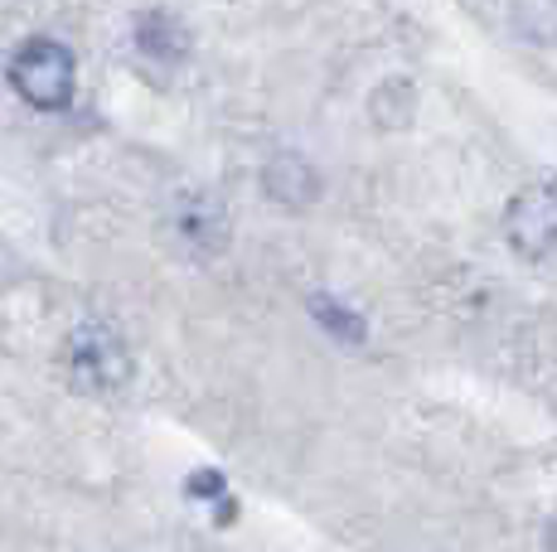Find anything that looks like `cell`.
Instances as JSON below:
<instances>
[{"instance_id":"obj_7","label":"cell","mask_w":557,"mask_h":552,"mask_svg":"<svg viewBox=\"0 0 557 552\" xmlns=\"http://www.w3.org/2000/svg\"><path fill=\"white\" fill-rule=\"evenodd\" d=\"M189 494H195V499H223V475L219 471L189 475Z\"/></svg>"},{"instance_id":"obj_3","label":"cell","mask_w":557,"mask_h":552,"mask_svg":"<svg viewBox=\"0 0 557 552\" xmlns=\"http://www.w3.org/2000/svg\"><path fill=\"white\" fill-rule=\"evenodd\" d=\"M505 233L519 258H529V262L553 258L557 252V185L553 179H539V185L519 189L509 199Z\"/></svg>"},{"instance_id":"obj_5","label":"cell","mask_w":557,"mask_h":552,"mask_svg":"<svg viewBox=\"0 0 557 552\" xmlns=\"http://www.w3.org/2000/svg\"><path fill=\"white\" fill-rule=\"evenodd\" d=\"M136 45L156 59H185V35H180V25L170 15H160V10L141 15V25H136Z\"/></svg>"},{"instance_id":"obj_6","label":"cell","mask_w":557,"mask_h":552,"mask_svg":"<svg viewBox=\"0 0 557 552\" xmlns=\"http://www.w3.org/2000/svg\"><path fill=\"white\" fill-rule=\"evenodd\" d=\"M310 305H315V315H320V321H325V330L345 335L349 344H355V339H363V321H359V315H349L345 305H330V296H315V301H310Z\"/></svg>"},{"instance_id":"obj_1","label":"cell","mask_w":557,"mask_h":552,"mask_svg":"<svg viewBox=\"0 0 557 552\" xmlns=\"http://www.w3.org/2000/svg\"><path fill=\"white\" fill-rule=\"evenodd\" d=\"M10 88L39 112H63L73 102V54L59 39H25L10 54Z\"/></svg>"},{"instance_id":"obj_2","label":"cell","mask_w":557,"mask_h":552,"mask_svg":"<svg viewBox=\"0 0 557 552\" xmlns=\"http://www.w3.org/2000/svg\"><path fill=\"white\" fill-rule=\"evenodd\" d=\"M63 368H69L73 388L83 392H112L132 378V354H126L122 335L107 325H83L63 344Z\"/></svg>"},{"instance_id":"obj_4","label":"cell","mask_w":557,"mask_h":552,"mask_svg":"<svg viewBox=\"0 0 557 552\" xmlns=\"http://www.w3.org/2000/svg\"><path fill=\"white\" fill-rule=\"evenodd\" d=\"M267 195L292 204V209H301L320 195V179L301 155H282V161H272V170H267Z\"/></svg>"}]
</instances>
